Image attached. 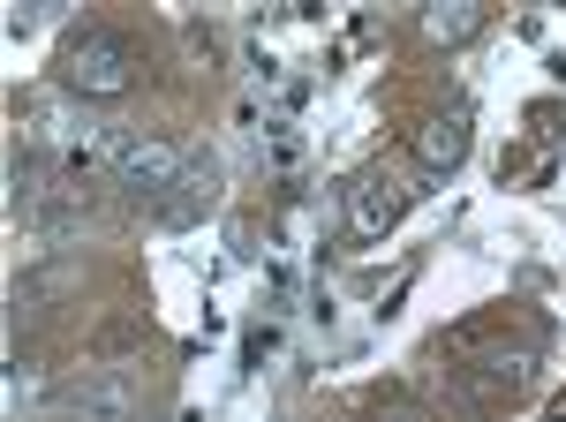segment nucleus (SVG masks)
<instances>
[{"mask_svg": "<svg viewBox=\"0 0 566 422\" xmlns=\"http://www.w3.org/2000/svg\"><path fill=\"white\" fill-rule=\"evenodd\" d=\"M61 84L76 98H122L136 84V45L114 23H84L76 39L61 45Z\"/></svg>", "mask_w": 566, "mask_h": 422, "instance_id": "obj_1", "label": "nucleus"}, {"mask_svg": "<svg viewBox=\"0 0 566 422\" xmlns=\"http://www.w3.org/2000/svg\"><path fill=\"white\" fill-rule=\"evenodd\" d=\"M416 181H423V173H408V167H370V173H355V189H348V234H355V242H378L392 219L423 197Z\"/></svg>", "mask_w": 566, "mask_h": 422, "instance_id": "obj_2", "label": "nucleus"}, {"mask_svg": "<svg viewBox=\"0 0 566 422\" xmlns=\"http://www.w3.org/2000/svg\"><path fill=\"white\" fill-rule=\"evenodd\" d=\"M114 181L122 189H136V197H167V189H181V173H189V159H181L167 136H114Z\"/></svg>", "mask_w": 566, "mask_h": 422, "instance_id": "obj_3", "label": "nucleus"}, {"mask_svg": "<svg viewBox=\"0 0 566 422\" xmlns=\"http://www.w3.org/2000/svg\"><path fill=\"white\" fill-rule=\"evenodd\" d=\"M469 159V114H431L416 128V173H453Z\"/></svg>", "mask_w": 566, "mask_h": 422, "instance_id": "obj_4", "label": "nucleus"}, {"mask_svg": "<svg viewBox=\"0 0 566 422\" xmlns=\"http://www.w3.org/2000/svg\"><path fill=\"white\" fill-rule=\"evenodd\" d=\"M129 415H136L129 378H84L61 400V422H129Z\"/></svg>", "mask_w": 566, "mask_h": 422, "instance_id": "obj_5", "label": "nucleus"}, {"mask_svg": "<svg viewBox=\"0 0 566 422\" xmlns=\"http://www.w3.org/2000/svg\"><path fill=\"white\" fill-rule=\"evenodd\" d=\"M491 23V8H476V0H431L423 8V39L431 45H469Z\"/></svg>", "mask_w": 566, "mask_h": 422, "instance_id": "obj_6", "label": "nucleus"}, {"mask_svg": "<svg viewBox=\"0 0 566 422\" xmlns=\"http://www.w3.org/2000/svg\"><path fill=\"white\" fill-rule=\"evenodd\" d=\"M536 378V347H499V355H483L476 362V378H469V392H522V384Z\"/></svg>", "mask_w": 566, "mask_h": 422, "instance_id": "obj_7", "label": "nucleus"}, {"mask_svg": "<svg viewBox=\"0 0 566 422\" xmlns=\"http://www.w3.org/2000/svg\"><path fill=\"white\" fill-rule=\"evenodd\" d=\"M84 279V264H53V272H39V279H23V302H39V295H69Z\"/></svg>", "mask_w": 566, "mask_h": 422, "instance_id": "obj_8", "label": "nucleus"}, {"mask_svg": "<svg viewBox=\"0 0 566 422\" xmlns=\"http://www.w3.org/2000/svg\"><path fill=\"white\" fill-rule=\"evenodd\" d=\"M378 422H423V415H408V408H392V415H378Z\"/></svg>", "mask_w": 566, "mask_h": 422, "instance_id": "obj_9", "label": "nucleus"}]
</instances>
